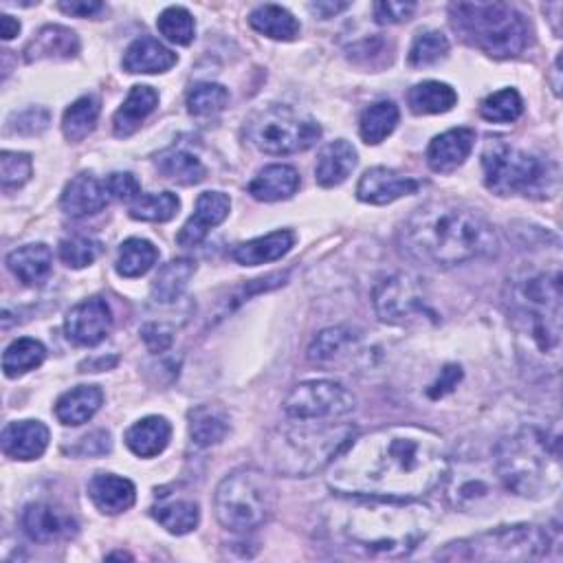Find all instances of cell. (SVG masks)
I'll use <instances>...</instances> for the list:
<instances>
[{"label":"cell","instance_id":"obj_22","mask_svg":"<svg viewBox=\"0 0 563 563\" xmlns=\"http://www.w3.org/2000/svg\"><path fill=\"white\" fill-rule=\"evenodd\" d=\"M296 244V233L289 229H279L262 238H253L246 242H240L231 249V260L242 266H257L268 264L275 260L285 257Z\"/></svg>","mask_w":563,"mask_h":563},{"label":"cell","instance_id":"obj_36","mask_svg":"<svg viewBox=\"0 0 563 563\" xmlns=\"http://www.w3.org/2000/svg\"><path fill=\"white\" fill-rule=\"evenodd\" d=\"M399 108L394 102H377L368 106L359 119V135L368 146H379L399 126Z\"/></svg>","mask_w":563,"mask_h":563},{"label":"cell","instance_id":"obj_7","mask_svg":"<svg viewBox=\"0 0 563 563\" xmlns=\"http://www.w3.org/2000/svg\"><path fill=\"white\" fill-rule=\"evenodd\" d=\"M449 19L462 41L493 58L519 56L530 43L526 19L504 3H453Z\"/></svg>","mask_w":563,"mask_h":563},{"label":"cell","instance_id":"obj_24","mask_svg":"<svg viewBox=\"0 0 563 563\" xmlns=\"http://www.w3.org/2000/svg\"><path fill=\"white\" fill-rule=\"evenodd\" d=\"M8 268L25 287H43L54 268L51 249L43 242L25 244L8 255Z\"/></svg>","mask_w":563,"mask_h":563},{"label":"cell","instance_id":"obj_11","mask_svg":"<svg viewBox=\"0 0 563 563\" xmlns=\"http://www.w3.org/2000/svg\"><path fill=\"white\" fill-rule=\"evenodd\" d=\"M244 137L260 152L282 157L313 148L322 137V126L291 106H266L246 122Z\"/></svg>","mask_w":563,"mask_h":563},{"label":"cell","instance_id":"obj_15","mask_svg":"<svg viewBox=\"0 0 563 563\" xmlns=\"http://www.w3.org/2000/svg\"><path fill=\"white\" fill-rule=\"evenodd\" d=\"M421 183L390 168H370L357 183V198L368 205H390L418 192Z\"/></svg>","mask_w":563,"mask_h":563},{"label":"cell","instance_id":"obj_9","mask_svg":"<svg viewBox=\"0 0 563 563\" xmlns=\"http://www.w3.org/2000/svg\"><path fill=\"white\" fill-rule=\"evenodd\" d=\"M550 548V537L541 526L515 524L497 526L458 541L436 552L440 561H484V563H519L535 561Z\"/></svg>","mask_w":563,"mask_h":563},{"label":"cell","instance_id":"obj_33","mask_svg":"<svg viewBox=\"0 0 563 563\" xmlns=\"http://www.w3.org/2000/svg\"><path fill=\"white\" fill-rule=\"evenodd\" d=\"M357 344H359V333L355 329L351 326L326 329L309 346V359L320 366L335 364L348 357L351 351L357 348Z\"/></svg>","mask_w":563,"mask_h":563},{"label":"cell","instance_id":"obj_51","mask_svg":"<svg viewBox=\"0 0 563 563\" xmlns=\"http://www.w3.org/2000/svg\"><path fill=\"white\" fill-rule=\"evenodd\" d=\"M141 340L150 353H165L172 346L174 335L165 324H146L141 329Z\"/></svg>","mask_w":563,"mask_h":563},{"label":"cell","instance_id":"obj_48","mask_svg":"<svg viewBox=\"0 0 563 563\" xmlns=\"http://www.w3.org/2000/svg\"><path fill=\"white\" fill-rule=\"evenodd\" d=\"M102 253V244L93 238H84V235H73V238H65L60 242V260L69 266V268H84L91 266Z\"/></svg>","mask_w":563,"mask_h":563},{"label":"cell","instance_id":"obj_37","mask_svg":"<svg viewBox=\"0 0 563 563\" xmlns=\"http://www.w3.org/2000/svg\"><path fill=\"white\" fill-rule=\"evenodd\" d=\"M152 517L170 532V535H187L196 530L200 521V508L192 499H168L152 506Z\"/></svg>","mask_w":563,"mask_h":563},{"label":"cell","instance_id":"obj_30","mask_svg":"<svg viewBox=\"0 0 563 563\" xmlns=\"http://www.w3.org/2000/svg\"><path fill=\"white\" fill-rule=\"evenodd\" d=\"M172 438V425L163 416H146L126 432L128 449L139 458H157Z\"/></svg>","mask_w":563,"mask_h":563},{"label":"cell","instance_id":"obj_57","mask_svg":"<svg viewBox=\"0 0 563 563\" xmlns=\"http://www.w3.org/2000/svg\"><path fill=\"white\" fill-rule=\"evenodd\" d=\"M21 34V23L16 19H12L10 14L0 16V36L3 41H14Z\"/></svg>","mask_w":563,"mask_h":563},{"label":"cell","instance_id":"obj_58","mask_svg":"<svg viewBox=\"0 0 563 563\" xmlns=\"http://www.w3.org/2000/svg\"><path fill=\"white\" fill-rule=\"evenodd\" d=\"M552 71H554V76L559 78V73H561V71H559V60L554 62V69H552ZM552 89H554V93H556V95L561 93V84H559V82H554V84H552Z\"/></svg>","mask_w":563,"mask_h":563},{"label":"cell","instance_id":"obj_19","mask_svg":"<svg viewBox=\"0 0 563 563\" xmlns=\"http://www.w3.org/2000/svg\"><path fill=\"white\" fill-rule=\"evenodd\" d=\"M60 205L67 216L87 218L100 214L108 205V189L97 176L82 172L67 183Z\"/></svg>","mask_w":563,"mask_h":563},{"label":"cell","instance_id":"obj_10","mask_svg":"<svg viewBox=\"0 0 563 563\" xmlns=\"http://www.w3.org/2000/svg\"><path fill=\"white\" fill-rule=\"evenodd\" d=\"M484 185L497 196H530L545 192L552 181L550 165L506 141L493 139L482 150Z\"/></svg>","mask_w":563,"mask_h":563},{"label":"cell","instance_id":"obj_17","mask_svg":"<svg viewBox=\"0 0 563 563\" xmlns=\"http://www.w3.org/2000/svg\"><path fill=\"white\" fill-rule=\"evenodd\" d=\"M21 524H23L25 535L38 543H56V541L69 539L78 532V524L71 515H67L65 510H60L51 504H45V502L30 504L23 510Z\"/></svg>","mask_w":563,"mask_h":563},{"label":"cell","instance_id":"obj_35","mask_svg":"<svg viewBox=\"0 0 563 563\" xmlns=\"http://www.w3.org/2000/svg\"><path fill=\"white\" fill-rule=\"evenodd\" d=\"M407 104L414 115H443L458 104V93L445 82L427 80L410 89Z\"/></svg>","mask_w":563,"mask_h":563},{"label":"cell","instance_id":"obj_39","mask_svg":"<svg viewBox=\"0 0 563 563\" xmlns=\"http://www.w3.org/2000/svg\"><path fill=\"white\" fill-rule=\"evenodd\" d=\"M100 119V100L95 95H84L76 100L62 117V133L69 141H84L97 126Z\"/></svg>","mask_w":563,"mask_h":563},{"label":"cell","instance_id":"obj_54","mask_svg":"<svg viewBox=\"0 0 563 563\" xmlns=\"http://www.w3.org/2000/svg\"><path fill=\"white\" fill-rule=\"evenodd\" d=\"M460 379H462V370H460L458 366H447V368L440 372L438 381L429 388V397H432V399H440V397L449 394V392L460 383Z\"/></svg>","mask_w":563,"mask_h":563},{"label":"cell","instance_id":"obj_6","mask_svg":"<svg viewBox=\"0 0 563 563\" xmlns=\"http://www.w3.org/2000/svg\"><path fill=\"white\" fill-rule=\"evenodd\" d=\"M510 311L532 346L545 357H559L561 346V271H521L510 282Z\"/></svg>","mask_w":563,"mask_h":563},{"label":"cell","instance_id":"obj_31","mask_svg":"<svg viewBox=\"0 0 563 563\" xmlns=\"http://www.w3.org/2000/svg\"><path fill=\"white\" fill-rule=\"evenodd\" d=\"M249 25L253 32L279 41V43H294L300 36L298 19L279 5H260L249 14Z\"/></svg>","mask_w":563,"mask_h":563},{"label":"cell","instance_id":"obj_46","mask_svg":"<svg viewBox=\"0 0 563 563\" xmlns=\"http://www.w3.org/2000/svg\"><path fill=\"white\" fill-rule=\"evenodd\" d=\"M229 102V91L216 82L194 84L187 93V111L194 117L218 115Z\"/></svg>","mask_w":563,"mask_h":563},{"label":"cell","instance_id":"obj_34","mask_svg":"<svg viewBox=\"0 0 563 563\" xmlns=\"http://www.w3.org/2000/svg\"><path fill=\"white\" fill-rule=\"evenodd\" d=\"M229 434V416L218 405H198L189 412V436L200 449L214 447Z\"/></svg>","mask_w":563,"mask_h":563},{"label":"cell","instance_id":"obj_44","mask_svg":"<svg viewBox=\"0 0 563 563\" xmlns=\"http://www.w3.org/2000/svg\"><path fill=\"white\" fill-rule=\"evenodd\" d=\"M524 113V100L515 89H502L489 95L482 106L480 115L491 124H513Z\"/></svg>","mask_w":563,"mask_h":563},{"label":"cell","instance_id":"obj_4","mask_svg":"<svg viewBox=\"0 0 563 563\" xmlns=\"http://www.w3.org/2000/svg\"><path fill=\"white\" fill-rule=\"evenodd\" d=\"M277 427L266 440V458L275 473L289 478H311L355 440L357 427L335 421H298Z\"/></svg>","mask_w":563,"mask_h":563},{"label":"cell","instance_id":"obj_25","mask_svg":"<svg viewBox=\"0 0 563 563\" xmlns=\"http://www.w3.org/2000/svg\"><path fill=\"white\" fill-rule=\"evenodd\" d=\"M157 106H159V93L152 87H146V84L133 87L128 97L124 100V104L113 117L115 137L126 139L135 135L141 128V124L154 113Z\"/></svg>","mask_w":563,"mask_h":563},{"label":"cell","instance_id":"obj_29","mask_svg":"<svg viewBox=\"0 0 563 563\" xmlns=\"http://www.w3.org/2000/svg\"><path fill=\"white\" fill-rule=\"evenodd\" d=\"M102 403L104 392L97 386H78L58 399L56 416L67 427H80L100 412Z\"/></svg>","mask_w":563,"mask_h":563},{"label":"cell","instance_id":"obj_41","mask_svg":"<svg viewBox=\"0 0 563 563\" xmlns=\"http://www.w3.org/2000/svg\"><path fill=\"white\" fill-rule=\"evenodd\" d=\"M157 165L165 179H170L179 185H196L207 174L200 159L187 150H170L157 161Z\"/></svg>","mask_w":563,"mask_h":563},{"label":"cell","instance_id":"obj_40","mask_svg":"<svg viewBox=\"0 0 563 563\" xmlns=\"http://www.w3.org/2000/svg\"><path fill=\"white\" fill-rule=\"evenodd\" d=\"M47 357V348L30 337L16 340L14 344L8 346L5 355H3V370L8 379H19L36 368L43 366Z\"/></svg>","mask_w":563,"mask_h":563},{"label":"cell","instance_id":"obj_38","mask_svg":"<svg viewBox=\"0 0 563 563\" xmlns=\"http://www.w3.org/2000/svg\"><path fill=\"white\" fill-rule=\"evenodd\" d=\"M159 260V249L143 238H128L119 246L117 255V273L122 277H141L146 275Z\"/></svg>","mask_w":563,"mask_h":563},{"label":"cell","instance_id":"obj_52","mask_svg":"<svg viewBox=\"0 0 563 563\" xmlns=\"http://www.w3.org/2000/svg\"><path fill=\"white\" fill-rule=\"evenodd\" d=\"M58 10L69 16L91 19V16L100 14L104 10V5L97 3V0H62V3H58Z\"/></svg>","mask_w":563,"mask_h":563},{"label":"cell","instance_id":"obj_13","mask_svg":"<svg viewBox=\"0 0 563 563\" xmlns=\"http://www.w3.org/2000/svg\"><path fill=\"white\" fill-rule=\"evenodd\" d=\"M375 311L386 324H407L429 313L421 279L405 273L381 279L375 289Z\"/></svg>","mask_w":563,"mask_h":563},{"label":"cell","instance_id":"obj_28","mask_svg":"<svg viewBox=\"0 0 563 563\" xmlns=\"http://www.w3.org/2000/svg\"><path fill=\"white\" fill-rule=\"evenodd\" d=\"M357 150L346 139L331 141L322 148L315 163V179L322 187H337L342 185L353 170L357 168Z\"/></svg>","mask_w":563,"mask_h":563},{"label":"cell","instance_id":"obj_53","mask_svg":"<svg viewBox=\"0 0 563 563\" xmlns=\"http://www.w3.org/2000/svg\"><path fill=\"white\" fill-rule=\"evenodd\" d=\"M19 119H21V122H27V124L14 126L16 133H21V135H38V133H43V130L47 128V124H49V113L43 111V108H30L27 113L19 115Z\"/></svg>","mask_w":563,"mask_h":563},{"label":"cell","instance_id":"obj_42","mask_svg":"<svg viewBox=\"0 0 563 563\" xmlns=\"http://www.w3.org/2000/svg\"><path fill=\"white\" fill-rule=\"evenodd\" d=\"M179 209H181V200L172 192L141 194L137 200H133L130 216L143 222H168L179 214Z\"/></svg>","mask_w":563,"mask_h":563},{"label":"cell","instance_id":"obj_21","mask_svg":"<svg viewBox=\"0 0 563 563\" xmlns=\"http://www.w3.org/2000/svg\"><path fill=\"white\" fill-rule=\"evenodd\" d=\"M89 497L104 515H119L133 508L137 489L128 478L115 473H95L89 480Z\"/></svg>","mask_w":563,"mask_h":563},{"label":"cell","instance_id":"obj_3","mask_svg":"<svg viewBox=\"0 0 563 563\" xmlns=\"http://www.w3.org/2000/svg\"><path fill=\"white\" fill-rule=\"evenodd\" d=\"M344 510L342 532L353 543L386 556L412 554L434 526L432 508L416 499L355 497Z\"/></svg>","mask_w":563,"mask_h":563},{"label":"cell","instance_id":"obj_43","mask_svg":"<svg viewBox=\"0 0 563 563\" xmlns=\"http://www.w3.org/2000/svg\"><path fill=\"white\" fill-rule=\"evenodd\" d=\"M157 30H159V34L168 43L181 45V47L192 45V41L196 36L194 16L185 8H168V10H163L159 14V19H157Z\"/></svg>","mask_w":563,"mask_h":563},{"label":"cell","instance_id":"obj_20","mask_svg":"<svg viewBox=\"0 0 563 563\" xmlns=\"http://www.w3.org/2000/svg\"><path fill=\"white\" fill-rule=\"evenodd\" d=\"M475 143V133L471 128H453L432 139L427 148V163L438 174H449L458 170L471 154Z\"/></svg>","mask_w":563,"mask_h":563},{"label":"cell","instance_id":"obj_55","mask_svg":"<svg viewBox=\"0 0 563 563\" xmlns=\"http://www.w3.org/2000/svg\"><path fill=\"white\" fill-rule=\"evenodd\" d=\"M111 451V436L106 432H95L82 440L80 453L82 456H102Z\"/></svg>","mask_w":563,"mask_h":563},{"label":"cell","instance_id":"obj_27","mask_svg":"<svg viewBox=\"0 0 563 563\" xmlns=\"http://www.w3.org/2000/svg\"><path fill=\"white\" fill-rule=\"evenodd\" d=\"M300 172L291 165H268L249 183V194L262 203L287 200L300 189Z\"/></svg>","mask_w":563,"mask_h":563},{"label":"cell","instance_id":"obj_59","mask_svg":"<svg viewBox=\"0 0 563 563\" xmlns=\"http://www.w3.org/2000/svg\"><path fill=\"white\" fill-rule=\"evenodd\" d=\"M106 559H133V556L126 554V552H113V554H108Z\"/></svg>","mask_w":563,"mask_h":563},{"label":"cell","instance_id":"obj_12","mask_svg":"<svg viewBox=\"0 0 563 563\" xmlns=\"http://www.w3.org/2000/svg\"><path fill=\"white\" fill-rule=\"evenodd\" d=\"M355 407V394L346 386L329 379L300 383L282 403L285 414L298 421H337L353 414Z\"/></svg>","mask_w":563,"mask_h":563},{"label":"cell","instance_id":"obj_50","mask_svg":"<svg viewBox=\"0 0 563 563\" xmlns=\"http://www.w3.org/2000/svg\"><path fill=\"white\" fill-rule=\"evenodd\" d=\"M416 3H397V0H383V3L375 5V19L379 25H399V23H407L414 12H416Z\"/></svg>","mask_w":563,"mask_h":563},{"label":"cell","instance_id":"obj_26","mask_svg":"<svg viewBox=\"0 0 563 563\" xmlns=\"http://www.w3.org/2000/svg\"><path fill=\"white\" fill-rule=\"evenodd\" d=\"M80 54V38L76 32L49 25L36 34V38L25 47V60L38 62V60H71Z\"/></svg>","mask_w":563,"mask_h":563},{"label":"cell","instance_id":"obj_2","mask_svg":"<svg viewBox=\"0 0 563 563\" xmlns=\"http://www.w3.org/2000/svg\"><path fill=\"white\" fill-rule=\"evenodd\" d=\"M399 244L416 262L449 268L495 253L497 235L469 207L427 203L401 225Z\"/></svg>","mask_w":563,"mask_h":563},{"label":"cell","instance_id":"obj_23","mask_svg":"<svg viewBox=\"0 0 563 563\" xmlns=\"http://www.w3.org/2000/svg\"><path fill=\"white\" fill-rule=\"evenodd\" d=\"M176 62H179V58L172 49H168L152 36H141L126 49L122 67L128 73L154 76V73L170 71Z\"/></svg>","mask_w":563,"mask_h":563},{"label":"cell","instance_id":"obj_14","mask_svg":"<svg viewBox=\"0 0 563 563\" xmlns=\"http://www.w3.org/2000/svg\"><path fill=\"white\" fill-rule=\"evenodd\" d=\"M113 329V313L106 300L91 298L73 307L65 320L67 337L78 346H97L102 344Z\"/></svg>","mask_w":563,"mask_h":563},{"label":"cell","instance_id":"obj_56","mask_svg":"<svg viewBox=\"0 0 563 563\" xmlns=\"http://www.w3.org/2000/svg\"><path fill=\"white\" fill-rule=\"evenodd\" d=\"M348 8H351L348 3H311V5H309V10H311L313 14H318L320 19H333V16H337L340 12L348 10Z\"/></svg>","mask_w":563,"mask_h":563},{"label":"cell","instance_id":"obj_8","mask_svg":"<svg viewBox=\"0 0 563 563\" xmlns=\"http://www.w3.org/2000/svg\"><path fill=\"white\" fill-rule=\"evenodd\" d=\"M214 508L218 521L227 530L251 532L273 517L277 508V489L260 469H235L218 484Z\"/></svg>","mask_w":563,"mask_h":563},{"label":"cell","instance_id":"obj_18","mask_svg":"<svg viewBox=\"0 0 563 563\" xmlns=\"http://www.w3.org/2000/svg\"><path fill=\"white\" fill-rule=\"evenodd\" d=\"M49 429L41 421H16L10 423L0 436L3 453L14 460H38L49 447Z\"/></svg>","mask_w":563,"mask_h":563},{"label":"cell","instance_id":"obj_16","mask_svg":"<svg viewBox=\"0 0 563 563\" xmlns=\"http://www.w3.org/2000/svg\"><path fill=\"white\" fill-rule=\"evenodd\" d=\"M231 211V200L222 192H203L196 200L194 214L183 225V229L176 235V242L181 246H198L207 233L222 225Z\"/></svg>","mask_w":563,"mask_h":563},{"label":"cell","instance_id":"obj_1","mask_svg":"<svg viewBox=\"0 0 563 563\" xmlns=\"http://www.w3.org/2000/svg\"><path fill=\"white\" fill-rule=\"evenodd\" d=\"M449 471L440 434L390 425L355 438L326 469V484L346 497L418 499Z\"/></svg>","mask_w":563,"mask_h":563},{"label":"cell","instance_id":"obj_45","mask_svg":"<svg viewBox=\"0 0 563 563\" xmlns=\"http://www.w3.org/2000/svg\"><path fill=\"white\" fill-rule=\"evenodd\" d=\"M449 56V41L440 32H423L414 38L407 62L414 69H425L443 62Z\"/></svg>","mask_w":563,"mask_h":563},{"label":"cell","instance_id":"obj_49","mask_svg":"<svg viewBox=\"0 0 563 563\" xmlns=\"http://www.w3.org/2000/svg\"><path fill=\"white\" fill-rule=\"evenodd\" d=\"M104 185L108 189V196H113L115 200L130 203L141 196V185H139L137 176L130 172H113Z\"/></svg>","mask_w":563,"mask_h":563},{"label":"cell","instance_id":"obj_5","mask_svg":"<svg viewBox=\"0 0 563 563\" xmlns=\"http://www.w3.org/2000/svg\"><path fill=\"white\" fill-rule=\"evenodd\" d=\"M495 475L506 491L539 499L561 484L559 436L539 427H524L495 445Z\"/></svg>","mask_w":563,"mask_h":563},{"label":"cell","instance_id":"obj_32","mask_svg":"<svg viewBox=\"0 0 563 563\" xmlns=\"http://www.w3.org/2000/svg\"><path fill=\"white\" fill-rule=\"evenodd\" d=\"M196 273V262L187 257L172 260L161 266L159 275L152 282V300L157 305H174L185 294L189 279Z\"/></svg>","mask_w":563,"mask_h":563},{"label":"cell","instance_id":"obj_47","mask_svg":"<svg viewBox=\"0 0 563 563\" xmlns=\"http://www.w3.org/2000/svg\"><path fill=\"white\" fill-rule=\"evenodd\" d=\"M34 174L32 157L25 152H12L3 150L0 154V183H3L5 192L21 189Z\"/></svg>","mask_w":563,"mask_h":563}]
</instances>
